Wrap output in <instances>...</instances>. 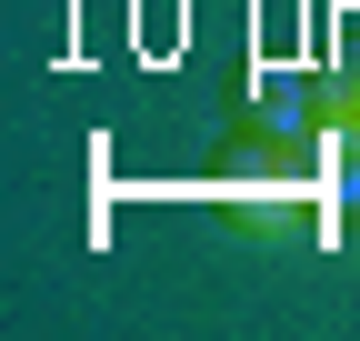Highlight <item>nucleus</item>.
I'll list each match as a JSON object with an SVG mask.
<instances>
[{
	"instance_id": "2",
	"label": "nucleus",
	"mask_w": 360,
	"mask_h": 341,
	"mask_svg": "<svg viewBox=\"0 0 360 341\" xmlns=\"http://www.w3.org/2000/svg\"><path fill=\"white\" fill-rule=\"evenodd\" d=\"M321 131L360 141V70H350V80H330V101H321Z\"/></svg>"
},
{
	"instance_id": "1",
	"label": "nucleus",
	"mask_w": 360,
	"mask_h": 341,
	"mask_svg": "<svg viewBox=\"0 0 360 341\" xmlns=\"http://www.w3.org/2000/svg\"><path fill=\"white\" fill-rule=\"evenodd\" d=\"M210 201H220L231 231L321 241V231H330V131H321V120L240 111V141H231V161L210 170Z\"/></svg>"
}]
</instances>
